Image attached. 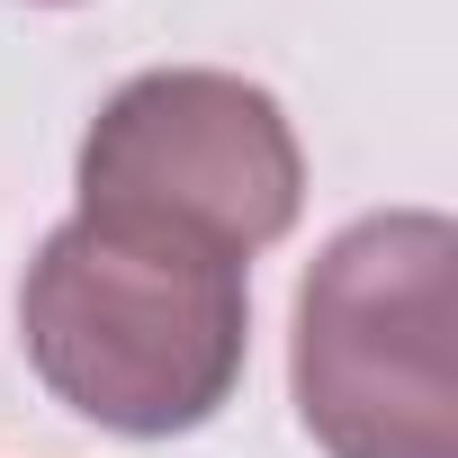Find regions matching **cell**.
<instances>
[{
  "label": "cell",
  "instance_id": "obj_1",
  "mask_svg": "<svg viewBox=\"0 0 458 458\" xmlns=\"http://www.w3.org/2000/svg\"><path fill=\"white\" fill-rule=\"evenodd\" d=\"M19 342L64 413L117 440H180L243 386L252 279L153 225L64 216L19 279Z\"/></svg>",
  "mask_w": 458,
  "mask_h": 458
},
{
  "label": "cell",
  "instance_id": "obj_2",
  "mask_svg": "<svg viewBox=\"0 0 458 458\" xmlns=\"http://www.w3.org/2000/svg\"><path fill=\"white\" fill-rule=\"evenodd\" d=\"M288 386L324 458H458V225L440 207L360 216L315 252Z\"/></svg>",
  "mask_w": 458,
  "mask_h": 458
},
{
  "label": "cell",
  "instance_id": "obj_3",
  "mask_svg": "<svg viewBox=\"0 0 458 458\" xmlns=\"http://www.w3.org/2000/svg\"><path fill=\"white\" fill-rule=\"evenodd\" d=\"M72 216L153 225L252 270V252H270L306 207V153L261 81L216 64H162L99 99L72 153Z\"/></svg>",
  "mask_w": 458,
  "mask_h": 458
},
{
  "label": "cell",
  "instance_id": "obj_4",
  "mask_svg": "<svg viewBox=\"0 0 458 458\" xmlns=\"http://www.w3.org/2000/svg\"><path fill=\"white\" fill-rule=\"evenodd\" d=\"M46 10H64V0H46Z\"/></svg>",
  "mask_w": 458,
  "mask_h": 458
}]
</instances>
